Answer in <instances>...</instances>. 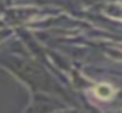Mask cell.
Returning a JSON list of instances; mask_svg holds the SVG:
<instances>
[{
  "label": "cell",
  "instance_id": "obj_1",
  "mask_svg": "<svg viewBox=\"0 0 122 113\" xmlns=\"http://www.w3.org/2000/svg\"><path fill=\"white\" fill-rule=\"evenodd\" d=\"M111 93H112V90H111V88H109V86H107V85H101V86L97 89V95H98L99 98H102V99L109 98V96H111Z\"/></svg>",
  "mask_w": 122,
  "mask_h": 113
}]
</instances>
